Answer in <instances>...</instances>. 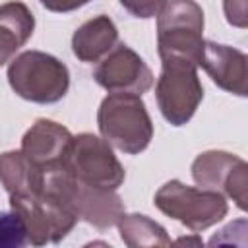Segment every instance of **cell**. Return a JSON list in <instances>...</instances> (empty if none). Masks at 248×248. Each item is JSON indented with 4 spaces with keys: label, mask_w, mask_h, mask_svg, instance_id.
<instances>
[{
    "label": "cell",
    "mask_w": 248,
    "mask_h": 248,
    "mask_svg": "<svg viewBox=\"0 0 248 248\" xmlns=\"http://www.w3.org/2000/svg\"><path fill=\"white\" fill-rule=\"evenodd\" d=\"M97 124L103 140L128 155H138L153 140V122L141 95L114 91L101 101Z\"/></svg>",
    "instance_id": "6da1fadb"
},
{
    "label": "cell",
    "mask_w": 248,
    "mask_h": 248,
    "mask_svg": "<svg viewBox=\"0 0 248 248\" xmlns=\"http://www.w3.org/2000/svg\"><path fill=\"white\" fill-rule=\"evenodd\" d=\"M43 190L68 205L78 219H83L101 231L114 227L126 213L124 203L114 190L95 188L78 180L66 165L45 170Z\"/></svg>",
    "instance_id": "7a4b0ae2"
},
{
    "label": "cell",
    "mask_w": 248,
    "mask_h": 248,
    "mask_svg": "<svg viewBox=\"0 0 248 248\" xmlns=\"http://www.w3.org/2000/svg\"><path fill=\"white\" fill-rule=\"evenodd\" d=\"M203 10L196 0H167L157 14L161 60H186L200 66L203 50Z\"/></svg>",
    "instance_id": "3957f363"
},
{
    "label": "cell",
    "mask_w": 248,
    "mask_h": 248,
    "mask_svg": "<svg viewBox=\"0 0 248 248\" xmlns=\"http://www.w3.org/2000/svg\"><path fill=\"white\" fill-rule=\"evenodd\" d=\"M10 87L25 101L48 105L60 101L70 87V72L52 54L25 50L8 66Z\"/></svg>",
    "instance_id": "277c9868"
},
{
    "label": "cell",
    "mask_w": 248,
    "mask_h": 248,
    "mask_svg": "<svg viewBox=\"0 0 248 248\" xmlns=\"http://www.w3.org/2000/svg\"><path fill=\"white\" fill-rule=\"evenodd\" d=\"M155 207L167 217L182 223L194 232L217 225L229 211L223 194L205 188L186 186L180 180H169L155 192Z\"/></svg>",
    "instance_id": "5b68a950"
},
{
    "label": "cell",
    "mask_w": 248,
    "mask_h": 248,
    "mask_svg": "<svg viewBox=\"0 0 248 248\" xmlns=\"http://www.w3.org/2000/svg\"><path fill=\"white\" fill-rule=\"evenodd\" d=\"M10 207L23 221L27 244L33 246L60 242L78 223L74 211L45 190L10 196Z\"/></svg>",
    "instance_id": "8992f818"
},
{
    "label": "cell",
    "mask_w": 248,
    "mask_h": 248,
    "mask_svg": "<svg viewBox=\"0 0 248 248\" xmlns=\"http://www.w3.org/2000/svg\"><path fill=\"white\" fill-rule=\"evenodd\" d=\"M163 70L155 85L161 114L172 126L186 124L203 99L198 66L186 60H161Z\"/></svg>",
    "instance_id": "52a82bcc"
},
{
    "label": "cell",
    "mask_w": 248,
    "mask_h": 248,
    "mask_svg": "<svg viewBox=\"0 0 248 248\" xmlns=\"http://www.w3.org/2000/svg\"><path fill=\"white\" fill-rule=\"evenodd\" d=\"M66 169L78 180L105 190H116L126 178L124 167L112 153L110 145L103 138L87 132L74 136Z\"/></svg>",
    "instance_id": "ba28073f"
},
{
    "label": "cell",
    "mask_w": 248,
    "mask_h": 248,
    "mask_svg": "<svg viewBox=\"0 0 248 248\" xmlns=\"http://www.w3.org/2000/svg\"><path fill=\"white\" fill-rule=\"evenodd\" d=\"M192 178L200 188L229 196L238 209H246L248 165L244 159L217 149L200 153L192 163Z\"/></svg>",
    "instance_id": "9c48e42d"
},
{
    "label": "cell",
    "mask_w": 248,
    "mask_h": 248,
    "mask_svg": "<svg viewBox=\"0 0 248 248\" xmlns=\"http://www.w3.org/2000/svg\"><path fill=\"white\" fill-rule=\"evenodd\" d=\"M93 79L110 93L120 91L143 95L153 85V72L136 50L120 43L99 60L93 70Z\"/></svg>",
    "instance_id": "30bf717a"
},
{
    "label": "cell",
    "mask_w": 248,
    "mask_h": 248,
    "mask_svg": "<svg viewBox=\"0 0 248 248\" xmlns=\"http://www.w3.org/2000/svg\"><path fill=\"white\" fill-rule=\"evenodd\" d=\"M74 136L54 120L39 118L21 138V151L45 172L66 165Z\"/></svg>",
    "instance_id": "8fae6325"
},
{
    "label": "cell",
    "mask_w": 248,
    "mask_h": 248,
    "mask_svg": "<svg viewBox=\"0 0 248 248\" xmlns=\"http://www.w3.org/2000/svg\"><path fill=\"white\" fill-rule=\"evenodd\" d=\"M200 66L205 70V74L217 83L221 89L246 97V79H248V58L244 52L219 45L213 41L203 43Z\"/></svg>",
    "instance_id": "7c38bea8"
},
{
    "label": "cell",
    "mask_w": 248,
    "mask_h": 248,
    "mask_svg": "<svg viewBox=\"0 0 248 248\" xmlns=\"http://www.w3.org/2000/svg\"><path fill=\"white\" fill-rule=\"evenodd\" d=\"M118 45V29L108 16H95L81 23L72 37V50L81 62H99Z\"/></svg>",
    "instance_id": "4fadbf2b"
},
{
    "label": "cell",
    "mask_w": 248,
    "mask_h": 248,
    "mask_svg": "<svg viewBox=\"0 0 248 248\" xmlns=\"http://www.w3.org/2000/svg\"><path fill=\"white\" fill-rule=\"evenodd\" d=\"M33 29L35 17L23 2L10 0L0 6V66L29 41Z\"/></svg>",
    "instance_id": "5bb4252c"
},
{
    "label": "cell",
    "mask_w": 248,
    "mask_h": 248,
    "mask_svg": "<svg viewBox=\"0 0 248 248\" xmlns=\"http://www.w3.org/2000/svg\"><path fill=\"white\" fill-rule=\"evenodd\" d=\"M0 182L10 196L33 194L43 190L45 172L23 151H4L0 155Z\"/></svg>",
    "instance_id": "9a60e30c"
},
{
    "label": "cell",
    "mask_w": 248,
    "mask_h": 248,
    "mask_svg": "<svg viewBox=\"0 0 248 248\" xmlns=\"http://www.w3.org/2000/svg\"><path fill=\"white\" fill-rule=\"evenodd\" d=\"M120 238L130 248H143V246H170V238L167 231L149 219L147 215L140 213H124L118 223Z\"/></svg>",
    "instance_id": "2e32d148"
},
{
    "label": "cell",
    "mask_w": 248,
    "mask_h": 248,
    "mask_svg": "<svg viewBox=\"0 0 248 248\" xmlns=\"http://www.w3.org/2000/svg\"><path fill=\"white\" fill-rule=\"evenodd\" d=\"M27 244L25 225L16 211H0V248H17Z\"/></svg>",
    "instance_id": "e0dca14e"
},
{
    "label": "cell",
    "mask_w": 248,
    "mask_h": 248,
    "mask_svg": "<svg viewBox=\"0 0 248 248\" xmlns=\"http://www.w3.org/2000/svg\"><path fill=\"white\" fill-rule=\"evenodd\" d=\"M124 10H128L134 17H155L161 8L167 4V0H118Z\"/></svg>",
    "instance_id": "ac0fdd59"
},
{
    "label": "cell",
    "mask_w": 248,
    "mask_h": 248,
    "mask_svg": "<svg viewBox=\"0 0 248 248\" xmlns=\"http://www.w3.org/2000/svg\"><path fill=\"white\" fill-rule=\"evenodd\" d=\"M223 8L231 25L246 27V0H225Z\"/></svg>",
    "instance_id": "d6986e66"
},
{
    "label": "cell",
    "mask_w": 248,
    "mask_h": 248,
    "mask_svg": "<svg viewBox=\"0 0 248 248\" xmlns=\"http://www.w3.org/2000/svg\"><path fill=\"white\" fill-rule=\"evenodd\" d=\"M46 10L56 12V14H66V12H74L81 6H85L91 0H39Z\"/></svg>",
    "instance_id": "ffe728a7"
},
{
    "label": "cell",
    "mask_w": 248,
    "mask_h": 248,
    "mask_svg": "<svg viewBox=\"0 0 248 248\" xmlns=\"http://www.w3.org/2000/svg\"><path fill=\"white\" fill-rule=\"evenodd\" d=\"M178 242H186V244H190V242H194V244H202L200 238H180Z\"/></svg>",
    "instance_id": "44dd1931"
}]
</instances>
